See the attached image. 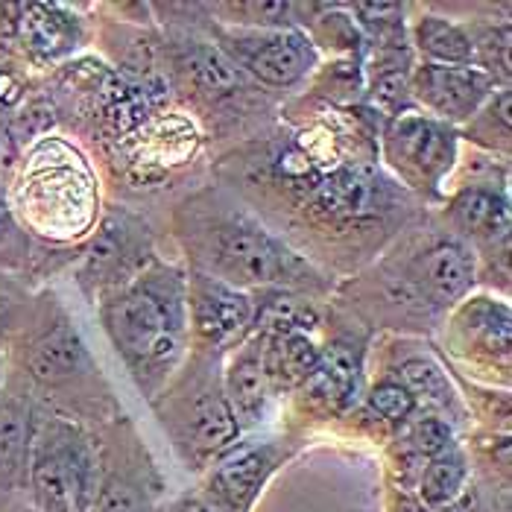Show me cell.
Returning <instances> with one entry per match:
<instances>
[{
  "label": "cell",
  "instance_id": "obj_1",
  "mask_svg": "<svg viewBox=\"0 0 512 512\" xmlns=\"http://www.w3.org/2000/svg\"><path fill=\"white\" fill-rule=\"evenodd\" d=\"M109 325L126 355L141 363L170 360L179 349V314L147 287H135L109 311Z\"/></svg>",
  "mask_w": 512,
  "mask_h": 512
},
{
  "label": "cell",
  "instance_id": "obj_2",
  "mask_svg": "<svg viewBox=\"0 0 512 512\" xmlns=\"http://www.w3.org/2000/svg\"><path fill=\"white\" fill-rule=\"evenodd\" d=\"M311 202L331 220H366L387 208L390 194L381 176L363 167H343L331 176L316 179Z\"/></svg>",
  "mask_w": 512,
  "mask_h": 512
},
{
  "label": "cell",
  "instance_id": "obj_3",
  "mask_svg": "<svg viewBox=\"0 0 512 512\" xmlns=\"http://www.w3.org/2000/svg\"><path fill=\"white\" fill-rule=\"evenodd\" d=\"M489 85V74L466 65H425L416 74L419 97L445 118H469Z\"/></svg>",
  "mask_w": 512,
  "mask_h": 512
},
{
  "label": "cell",
  "instance_id": "obj_4",
  "mask_svg": "<svg viewBox=\"0 0 512 512\" xmlns=\"http://www.w3.org/2000/svg\"><path fill=\"white\" fill-rule=\"evenodd\" d=\"M287 252H281L264 232L232 226L220 235V267L235 281H276L284 273Z\"/></svg>",
  "mask_w": 512,
  "mask_h": 512
},
{
  "label": "cell",
  "instance_id": "obj_5",
  "mask_svg": "<svg viewBox=\"0 0 512 512\" xmlns=\"http://www.w3.org/2000/svg\"><path fill=\"white\" fill-rule=\"evenodd\" d=\"M194 311H197L199 334L211 343H232L237 334L249 325V299L240 296L237 290L217 284V281H202L194 296Z\"/></svg>",
  "mask_w": 512,
  "mask_h": 512
},
{
  "label": "cell",
  "instance_id": "obj_6",
  "mask_svg": "<svg viewBox=\"0 0 512 512\" xmlns=\"http://www.w3.org/2000/svg\"><path fill=\"white\" fill-rule=\"evenodd\" d=\"M390 147H401V158L428 179L439 176L454 156L451 132L428 120H404L393 132Z\"/></svg>",
  "mask_w": 512,
  "mask_h": 512
},
{
  "label": "cell",
  "instance_id": "obj_7",
  "mask_svg": "<svg viewBox=\"0 0 512 512\" xmlns=\"http://www.w3.org/2000/svg\"><path fill=\"white\" fill-rule=\"evenodd\" d=\"M314 65V50L311 44L296 36V33H287V36H276V39L264 41L249 59H246V68L264 82H273V85H290L302 77L308 68Z\"/></svg>",
  "mask_w": 512,
  "mask_h": 512
},
{
  "label": "cell",
  "instance_id": "obj_8",
  "mask_svg": "<svg viewBox=\"0 0 512 512\" xmlns=\"http://www.w3.org/2000/svg\"><path fill=\"white\" fill-rule=\"evenodd\" d=\"M319 352L314 343L302 334V331H284V334H273L267 355L261 360L267 384L273 387H299L311 378L316 366Z\"/></svg>",
  "mask_w": 512,
  "mask_h": 512
},
{
  "label": "cell",
  "instance_id": "obj_9",
  "mask_svg": "<svg viewBox=\"0 0 512 512\" xmlns=\"http://www.w3.org/2000/svg\"><path fill=\"white\" fill-rule=\"evenodd\" d=\"M264 472H267V454L255 445H240L220 460L214 472V489L226 504L240 510L255 498Z\"/></svg>",
  "mask_w": 512,
  "mask_h": 512
},
{
  "label": "cell",
  "instance_id": "obj_10",
  "mask_svg": "<svg viewBox=\"0 0 512 512\" xmlns=\"http://www.w3.org/2000/svg\"><path fill=\"white\" fill-rule=\"evenodd\" d=\"M474 264L469 252L457 243H442L431 249L419 264V281L436 299H457L469 290Z\"/></svg>",
  "mask_w": 512,
  "mask_h": 512
},
{
  "label": "cell",
  "instance_id": "obj_11",
  "mask_svg": "<svg viewBox=\"0 0 512 512\" xmlns=\"http://www.w3.org/2000/svg\"><path fill=\"white\" fill-rule=\"evenodd\" d=\"M226 390H229V407L235 413L237 425H252L258 422L261 410H264V398H267V375H264V366H261V357L255 352L243 355L232 366L229 372V381H226Z\"/></svg>",
  "mask_w": 512,
  "mask_h": 512
},
{
  "label": "cell",
  "instance_id": "obj_12",
  "mask_svg": "<svg viewBox=\"0 0 512 512\" xmlns=\"http://www.w3.org/2000/svg\"><path fill=\"white\" fill-rule=\"evenodd\" d=\"M311 393L328 404H343L357 387L355 355L346 346H331L325 355L316 357L314 372L305 381Z\"/></svg>",
  "mask_w": 512,
  "mask_h": 512
},
{
  "label": "cell",
  "instance_id": "obj_13",
  "mask_svg": "<svg viewBox=\"0 0 512 512\" xmlns=\"http://www.w3.org/2000/svg\"><path fill=\"white\" fill-rule=\"evenodd\" d=\"M21 36L44 56H56L74 44V24L56 6H24L21 15Z\"/></svg>",
  "mask_w": 512,
  "mask_h": 512
},
{
  "label": "cell",
  "instance_id": "obj_14",
  "mask_svg": "<svg viewBox=\"0 0 512 512\" xmlns=\"http://www.w3.org/2000/svg\"><path fill=\"white\" fill-rule=\"evenodd\" d=\"M33 483H36V495L44 512H71V507L77 504L79 486H82L77 469L68 457L39 460L33 472Z\"/></svg>",
  "mask_w": 512,
  "mask_h": 512
},
{
  "label": "cell",
  "instance_id": "obj_15",
  "mask_svg": "<svg viewBox=\"0 0 512 512\" xmlns=\"http://www.w3.org/2000/svg\"><path fill=\"white\" fill-rule=\"evenodd\" d=\"M237 431H240V425H237L235 413L223 395H205L194 407L191 434H194V445L199 451L226 448L229 442H235Z\"/></svg>",
  "mask_w": 512,
  "mask_h": 512
},
{
  "label": "cell",
  "instance_id": "obj_16",
  "mask_svg": "<svg viewBox=\"0 0 512 512\" xmlns=\"http://www.w3.org/2000/svg\"><path fill=\"white\" fill-rule=\"evenodd\" d=\"M82 363H85V349H82L77 334L68 331V328H62V331L50 334L47 340H41L33 357H30L33 375L41 378V381L68 378V375L77 372Z\"/></svg>",
  "mask_w": 512,
  "mask_h": 512
},
{
  "label": "cell",
  "instance_id": "obj_17",
  "mask_svg": "<svg viewBox=\"0 0 512 512\" xmlns=\"http://www.w3.org/2000/svg\"><path fill=\"white\" fill-rule=\"evenodd\" d=\"M416 41L422 53L434 59V65H466L472 59L469 36L445 18H422L416 27Z\"/></svg>",
  "mask_w": 512,
  "mask_h": 512
},
{
  "label": "cell",
  "instance_id": "obj_18",
  "mask_svg": "<svg viewBox=\"0 0 512 512\" xmlns=\"http://www.w3.org/2000/svg\"><path fill=\"white\" fill-rule=\"evenodd\" d=\"M457 217L460 223L480 237L504 235L510 229V211L507 202L486 191H469L457 202Z\"/></svg>",
  "mask_w": 512,
  "mask_h": 512
},
{
  "label": "cell",
  "instance_id": "obj_19",
  "mask_svg": "<svg viewBox=\"0 0 512 512\" xmlns=\"http://www.w3.org/2000/svg\"><path fill=\"white\" fill-rule=\"evenodd\" d=\"M466 480V469L457 457H436L422 474V501L431 510H445L457 501Z\"/></svg>",
  "mask_w": 512,
  "mask_h": 512
},
{
  "label": "cell",
  "instance_id": "obj_20",
  "mask_svg": "<svg viewBox=\"0 0 512 512\" xmlns=\"http://www.w3.org/2000/svg\"><path fill=\"white\" fill-rule=\"evenodd\" d=\"M191 74L197 77V82L205 91H214V94H229L240 85L235 62L226 59L214 47H197L191 53Z\"/></svg>",
  "mask_w": 512,
  "mask_h": 512
},
{
  "label": "cell",
  "instance_id": "obj_21",
  "mask_svg": "<svg viewBox=\"0 0 512 512\" xmlns=\"http://www.w3.org/2000/svg\"><path fill=\"white\" fill-rule=\"evenodd\" d=\"M401 387L410 395H425V398H434V401L448 398L445 375L428 360H407L401 366Z\"/></svg>",
  "mask_w": 512,
  "mask_h": 512
},
{
  "label": "cell",
  "instance_id": "obj_22",
  "mask_svg": "<svg viewBox=\"0 0 512 512\" xmlns=\"http://www.w3.org/2000/svg\"><path fill=\"white\" fill-rule=\"evenodd\" d=\"M27 425L15 407H0V469H12L24 454Z\"/></svg>",
  "mask_w": 512,
  "mask_h": 512
},
{
  "label": "cell",
  "instance_id": "obj_23",
  "mask_svg": "<svg viewBox=\"0 0 512 512\" xmlns=\"http://www.w3.org/2000/svg\"><path fill=\"white\" fill-rule=\"evenodd\" d=\"M369 401H372V407H375L387 422H401V419H407L410 410H413V395L407 393L401 384H384V387H378L375 393L369 395Z\"/></svg>",
  "mask_w": 512,
  "mask_h": 512
},
{
  "label": "cell",
  "instance_id": "obj_24",
  "mask_svg": "<svg viewBox=\"0 0 512 512\" xmlns=\"http://www.w3.org/2000/svg\"><path fill=\"white\" fill-rule=\"evenodd\" d=\"M413 445L428 454V457H445V451L451 448V431L439 422V419H422L413 428Z\"/></svg>",
  "mask_w": 512,
  "mask_h": 512
},
{
  "label": "cell",
  "instance_id": "obj_25",
  "mask_svg": "<svg viewBox=\"0 0 512 512\" xmlns=\"http://www.w3.org/2000/svg\"><path fill=\"white\" fill-rule=\"evenodd\" d=\"M91 512H135V495L126 483L118 480H109L97 495H94V504Z\"/></svg>",
  "mask_w": 512,
  "mask_h": 512
},
{
  "label": "cell",
  "instance_id": "obj_26",
  "mask_svg": "<svg viewBox=\"0 0 512 512\" xmlns=\"http://www.w3.org/2000/svg\"><path fill=\"white\" fill-rule=\"evenodd\" d=\"M486 65L495 71H501V77H510V27L498 30L495 36H489L486 41Z\"/></svg>",
  "mask_w": 512,
  "mask_h": 512
},
{
  "label": "cell",
  "instance_id": "obj_27",
  "mask_svg": "<svg viewBox=\"0 0 512 512\" xmlns=\"http://www.w3.org/2000/svg\"><path fill=\"white\" fill-rule=\"evenodd\" d=\"M357 12H360L369 24H375V21H384V18H395L401 9L393 6V3H378V6H357Z\"/></svg>",
  "mask_w": 512,
  "mask_h": 512
},
{
  "label": "cell",
  "instance_id": "obj_28",
  "mask_svg": "<svg viewBox=\"0 0 512 512\" xmlns=\"http://www.w3.org/2000/svg\"><path fill=\"white\" fill-rule=\"evenodd\" d=\"M18 91H21V88H18L15 79L0 74V103H15V100H18Z\"/></svg>",
  "mask_w": 512,
  "mask_h": 512
},
{
  "label": "cell",
  "instance_id": "obj_29",
  "mask_svg": "<svg viewBox=\"0 0 512 512\" xmlns=\"http://www.w3.org/2000/svg\"><path fill=\"white\" fill-rule=\"evenodd\" d=\"M498 118H501L504 126H510V94L507 91L498 97Z\"/></svg>",
  "mask_w": 512,
  "mask_h": 512
},
{
  "label": "cell",
  "instance_id": "obj_30",
  "mask_svg": "<svg viewBox=\"0 0 512 512\" xmlns=\"http://www.w3.org/2000/svg\"><path fill=\"white\" fill-rule=\"evenodd\" d=\"M182 512H217V510H214V507H208V504H202V501H191V504H188Z\"/></svg>",
  "mask_w": 512,
  "mask_h": 512
},
{
  "label": "cell",
  "instance_id": "obj_31",
  "mask_svg": "<svg viewBox=\"0 0 512 512\" xmlns=\"http://www.w3.org/2000/svg\"><path fill=\"white\" fill-rule=\"evenodd\" d=\"M6 220H9V217H6V208H3V202H0V232H3V226H6Z\"/></svg>",
  "mask_w": 512,
  "mask_h": 512
},
{
  "label": "cell",
  "instance_id": "obj_32",
  "mask_svg": "<svg viewBox=\"0 0 512 512\" xmlns=\"http://www.w3.org/2000/svg\"><path fill=\"white\" fill-rule=\"evenodd\" d=\"M448 512H469V507H454V510H448Z\"/></svg>",
  "mask_w": 512,
  "mask_h": 512
}]
</instances>
